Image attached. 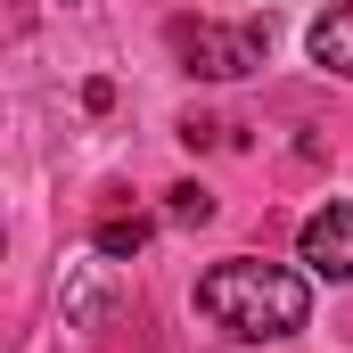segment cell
Listing matches in <instances>:
<instances>
[{
  "label": "cell",
  "mask_w": 353,
  "mask_h": 353,
  "mask_svg": "<svg viewBox=\"0 0 353 353\" xmlns=\"http://www.w3.org/2000/svg\"><path fill=\"white\" fill-rule=\"evenodd\" d=\"M205 214H214V197H205L197 181H181L173 189V222H205Z\"/></svg>",
  "instance_id": "6"
},
{
  "label": "cell",
  "mask_w": 353,
  "mask_h": 353,
  "mask_svg": "<svg viewBox=\"0 0 353 353\" xmlns=\"http://www.w3.org/2000/svg\"><path fill=\"white\" fill-rule=\"evenodd\" d=\"M90 247H99L107 263H123V255H140V247H148V222H140V214H132V222H99V239H90Z\"/></svg>",
  "instance_id": "5"
},
{
  "label": "cell",
  "mask_w": 353,
  "mask_h": 353,
  "mask_svg": "<svg viewBox=\"0 0 353 353\" xmlns=\"http://www.w3.org/2000/svg\"><path fill=\"white\" fill-rule=\"evenodd\" d=\"M304 50H312V66H329V74H345V83H353V0H345V8H329V17L304 33Z\"/></svg>",
  "instance_id": "4"
},
{
  "label": "cell",
  "mask_w": 353,
  "mask_h": 353,
  "mask_svg": "<svg viewBox=\"0 0 353 353\" xmlns=\"http://www.w3.org/2000/svg\"><path fill=\"white\" fill-rule=\"evenodd\" d=\"M263 41H271L263 25H205V17H197V25L181 17V25H173V50L189 58V74H205V83L255 74V66H263Z\"/></svg>",
  "instance_id": "2"
},
{
  "label": "cell",
  "mask_w": 353,
  "mask_h": 353,
  "mask_svg": "<svg viewBox=\"0 0 353 353\" xmlns=\"http://www.w3.org/2000/svg\"><path fill=\"white\" fill-rule=\"evenodd\" d=\"M296 255L321 271V279H353V205H321L296 230Z\"/></svg>",
  "instance_id": "3"
},
{
  "label": "cell",
  "mask_w": 353,
  "mask_h": 353,
  "mask_svg": "<svg viewBox=\"0 0 353 353\" xmlns=\"http://www.w3.org/2000/svg\"><path fill=\"white\" fill-rule=\"evenodd\" d=\"M197 312L214 329L247 337V345H279V337H296L312 321V288H304V271H288V263L230 255V263H214L197 279Z\"/></svg>",
  "instance_id": "1"
}]
</instances>
